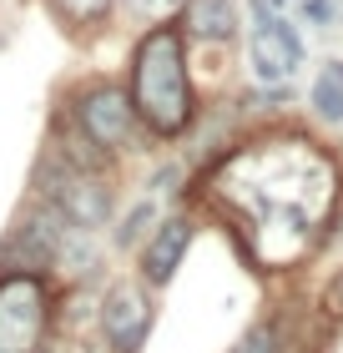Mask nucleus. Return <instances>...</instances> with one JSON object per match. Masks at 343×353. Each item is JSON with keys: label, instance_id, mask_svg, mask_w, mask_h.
<instances>
[{"label": "nucleus", "instance_id": "9d476101", "mask_svg": "<svg viewBox=\"0 0 343 353\" xmlns=\"http://www.w3.org/2000/svg\"><path fill=\"white\" fill-rule=\"evenodd\" d=\"M152 228H157V202H152V197H141V202L132 207V212H126V217L117 222L111 243H117V248H141V243H146V232H152Z\"/></svg>", "mask_w": 343, "mask_h": 353}, {"label": "nucleus", "instance_id": "1a4fd4ad", "mask_svg": "<svg viewBox=\"0 0 343 353\" xmlns=\"http://www.w3.org/2000/svg\"><path fill=\"white\" fill-rule=\"evenodd\" d=\"M308 106H313V117H318V121H329V126H338V121H343V56H338V61H329V66L313 76Z\"/></svg>", "mask_w": 343, "mask_h": 353}, {"label": "nucleus", "instance_id": "f257e3e1", "mask_svg": "<svg viewBox=\"0 0 343 353\" xmlns=\"http://www.w3.org/2000/svg\"><path fill=\"white\" fill-rule=\"evenodd\" d=\"M126 81H132L126 96H132L137 121L157 141H177V137L192 132V121H197V91H192L187 46H182V30L177 26L161 21L132 46Z\"/></svg>", "mask_w": 343, "mask_h": 353}, {"label": "nucleus", "instance_id": "7ed1b4c3", "mask_svg": "<svg viewBox=\"0 0 343 353\" xmlns=\"http://www.w3.org/2000/svg\"><path fill=\"white\" fill-rule=\"evenodd\" d=\"M71 121H76V132L86 137L96 152H106V157H117L121 147H132V132H137L132 96H126L121 81H111V76H96V81H86L76 91Z\"/></svg>", "mask_w": 343, "mask_h": 353}, {"label": "nucleus", "instance_id": "9b49d317", "mask_svg": "<svg viewBox=\"0 0 343 353\" xmlns=\"http://www.w3.org/2000/svg\"><path fill=\"white\" fill-rule=\"evenodd\" d=\"M46 6H51L66 26H106L117 0H46Z\"/></svg>", "mask_w": 343, "mask_h": 353}, {"label": "nucleus", "instance_id": "0eeeda50", "mask_svg": "<svg viewBox=\"0 0 343 353\" xmlns=\"http://www.w3.org/2000/svg\"><path fill=\"white\" fill-rule=\"evenodd\" d=\"M192 237H197V222L187 212H172V217H157V228L146 232V243L137 252V278L146 288H167L177 278V268H182Z\"/></svg>", "mask_w": 343, "mask_h": 353}, {"label": "nucleus", "instance_id": "ddd939ff", "mask_svg": "<svg viewBox=\"0 0 343 353\" xmlns=\"http://www.w3.org/2000/svg\"><path fill=\"white\" fill-rule=\"evenodd\" d=\"M126 10L141 15L146 26H161V21H172V15L182 10V0H126Z\"/></svg>", "mask_w": 343, "mask_h": 353}, {"label": "nucleus", "instance_id": "39448f33", "mask_svg": "<svg viewBox=\"0 0 343 353\" xmlns=\"http://www.w3.org/2000/svg\"><path fill=\"white\" fill-rule=\"evenodd\" d=\"M96 328H101L106 353H141L146 339L157 328V298L141 278H117L101 293V308H96Z\"/></svg>", "mask_w": 343, "mask_h": 353}, {"label": "nucleus", "instance_id": "6e6552de", "mask_svg": "<svg viewBox=\"0 0 343 353\" xmlns=\"http://www.w3.org/2000/svg\"><path fill=\"white\" fill-rule=\"evenodd\" d=\"M182 26L187 36L222 46L237 36V6L233 0H182Z\"/></svg>", "mask_w": 343, "mask_h": 353}, {"label": "nucleus", "instance_id": "f03ea898", "mask_svg": "<svg viewBox=\"0 0 343 353\" xmlns=\"http://www.w3.org/2000/svg\"><path fill=\"white\" fill-rule=\"evenodd\" d=\"M56 288L36 268H0V353H46Z\"/></svg>", "mask_w": 343, "mask_h": 353}, {"label": "nucleus", "instance_id": "20e7f679", "mask_svg": "<svg viewBox=\"0 0 343 353\" xmlns=\"http://www.w3.org/2000/svg\"><path fill=\"white\" fill-rule=\"evenodd\" d=\"M41 202H51L56 212L66 217L71 228H81V232L106 228L111 212H117V197H111V187L101 182V176L61 162L56 152H51V162H46V176H41Z\"/></svg>", "mask_w": 343, "mask_h": 353}, {"label": "nucleus", "instance_id": "4468645a", "mask_svg": "<svg viewBox=\"0 0 343 353\" xmlns=\"http://www.w3.org/2000/svg\"><path fill=\"white\" fill-rule=\"evenodd\" d=\"M323 313H333V318H343V268L329 278V288H323Z\"/></svg>", "mask_w": 343, "mask_h": 353}, {"label": "nucleus", "instance_id": "423d86ee", "mask_svg": "<svg viewBox=\"0 0 343 353\" xmlns=\"http://www.w3.org/2000/svg\"><path fill=\"white\" fill-rule=\"evenodd\" d=\"M253 36H248V56H253V76L257 86H288L293 71L303 66V36L288 15H273L263 0L253 6Z\"/></svg>", "mask_w": 343, "mask_h": 353}, {"label": "nucleus", "instance_id": "2eb2a0df", "mask_svg": "<svg viewBox=\"0 0 343 353\" xmlns=\"http://www.w3.org/2000/svg\"><path fill=\"white\" fill-rule=\"evenodd\" d=\"M303 15L313 26H333L338 21V6H333V0H303Z\"/></svg>", "mask_w": 343, "mask_h": 353}, {"label": "nucleus", "instance_id": "f8f14e48", "mask_svg": "<svg viewBox=\"0 0 343 353\" xmlns=\"http://www.w3.org/2000/svg\"><path fill=\"white\" fill-rule=\"evenodd\" d=\"M233 353H283V348H277V318H263V323H253V328L237 339Z\"/></svg>", "mask_w": 343, "mask_h": 353}]
</instances>
